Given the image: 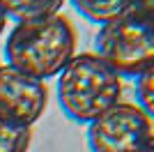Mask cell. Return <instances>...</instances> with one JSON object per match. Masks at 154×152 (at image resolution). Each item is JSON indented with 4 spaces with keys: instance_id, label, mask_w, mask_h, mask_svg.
Wrapping results in <instances>:
<instances>
[{
    "instance_id": "cell-13",
    "label": "cell",
    "mask_w": 154,
    "mask_h": 152,
    "mask_svg": "<svg viewBox=\"0 0 154 152\" xmlns=\"http://www.w3.org/2000/svg\"><path fill=\"white\" fill-rule=\"evenodd\" d=\"M0 65H2V62H0Z\"/></svg>"
},
{
    "instance_id": "cell-3",
    "label": "cell",
    "mask_w": 154,
    "mask_h": 152,
    "mask_svg": "<svg viewBox=\"0 0 154 152\" xmlns=\"http://www.w3.org/2000/svg\"><path fill=\"white\" fill-rule=\"evenodd\" d=\"M94 53L122 78H136L154 62V28L131 5L117 19L99 25Z\"/></svg>"
},
{
    "instance_id": "cell-9",
    "label": "cell",
    "mask_w": 154,
    "mask_h": 152,
    "mask_svg": "<svg viewBox=\"0 0 154 152\" xmlns=\"http://www.w3.org/2000/svg\"><path fill=\"white\" fill-rule=\"evenodd\" d=\"M134 95H136V104L154 122V62L134 78Z\"/></svg>"
},
{
    "instance_id": "cell-2",
    "label": "cell",
    "mask_w": 154,
    "mask_h": 152,
    "mask_svg": "<svg viewBox=\"0 0 154 152\" xmlns=\"http://www.w3.org/2000/svg\"><path fill=\"white\" fill-rule=\"evenodd\" d=\"M55 78L60 108L78 125H90L122 99V76L94 51L76 53Z\"/></svg>"
},
{
    "instance_id": "cell-7",
    "label": "cell",
    "mask_w": 154,
    "mask_h": 152,
    "mask_svg": "<svg viewBox=\"0 0 154 152\" xmlns=\"http://www.w3.org/2000/svg\"><path fill=\"white\" fill-rule=\"evenodd\" d=\"M69 2L85 21L94 25H103L117 19L120 14H124L134 0H69Z\"/></svg>"
},
{
    "instance_id": "cell-10",
    "label": "cell",
    "mask_w": 154,
    "mask_h": 152,
    "mask_svg": "<svg viewBox=\"0 0 154 152\" xmlns=\"http://www.w3.org/2000/svg\"><path fill=\"white\" fill-rule=\"evenodd\" d=\"M131 5H134L136 9H138V14L154 28V0H134Z\"/></svg>"
},
{
    "instance_id": "cell-6",
    "label": "cell",
    "mask_w": 154,
    "mask_h": 152,
    "mask_svg": "<svg viewBox=\"0 0 154 152\" xmlns=\"http://www.w3.org/2000/svg\"><path fill=\"white\" fill-rule=\"evenodd\" d=\"M64 2H67V0H0L7 19L16 21V23L60 14Z\"/></svg>"
},
{
    "instance_id": "cell-11",
    "label": "cell",
    "mask_w": 154,
    "mask_h": 152,
    "mask_svg": "<svg viewBox=\"0 0 154 152\" xmlns=\"http://www.w3.org/2000/svg\"><path fill=\"white\" fill-rule=\"evenodd\" d=\"M7 14H5V9H2V5H0V35H2V32H5V25H7Z\"/></svg>"
},
{
    "instance_id": "cell-12",
    "label": "cell",
    "mask_w": 154,
    "mask_h": 152,
    "mask_svg": "<svg viewBox=\"0 0 154 152\" xmlns=\"http://www.w3.org/2000/svg\"><path fill=\"white\" fill-rule=\"evenodd\" d=\"M143 152H154V136H152V138H149L147 147H145V150H143Z\"/></svg>"
},
{
    "instance_id": "cell-5",
    "label": "cell",
    "mask_w": 154,
    "mask_h": 152,
    "mask_svg": "<svg viewBox=\"0 0 154 152\" xmlns=\"http://www.w3.org/2000/svg\"><path fill=\"white\" fill-rule=\"evenodd\" d=\"M48 104L46 81L0 65V115L32 127L44 115Z\"/></svg>"
},
{
    "instance_id": "cell-4",
    "label": "cell",
    "mask_w": 154,
    "mask_h": 152,
    "mask_svg": "<svg viewBox=\"0 0 154 152\" xmlns=\"http://www.w3.org/2000/svg\"><path fill=\"white\" fill-rule=\"evenodd\" d=\"M154 136V122L136 101H117L88 125L90 152H143Z\"/></svg>"
},
{
    "instance_id": "cell-1",
    "label": "cell",
    "mask_w": 154,
    "mask_h": 152,
    "mask_svg": "<svg viewBox=\"0 0 154 152\" xmlns=\"http://www.w3.org/2000/svg\"><path fill=\"white\" fill-rule=\"evenodd\" d=\"M76 28L62 14L21 21L7 35L5 65L39 81H48L69 65L76 55Z\"/></svg>"
},
{
    "instance_id": "cell-8",
    "label": "cell",
    "mask_w": 154,
    "mask_h": 152,
    "mask_svg": "<svg viewBox=\"0 0 154 152\" xmlns=\"http://www.w3.org/2000/svg\"><path fill=\"white\" fill-rule=\"evenodd\" d=\"M32 143V127L0 115V152H28Z\"/></svg>"
}]
</instances>
